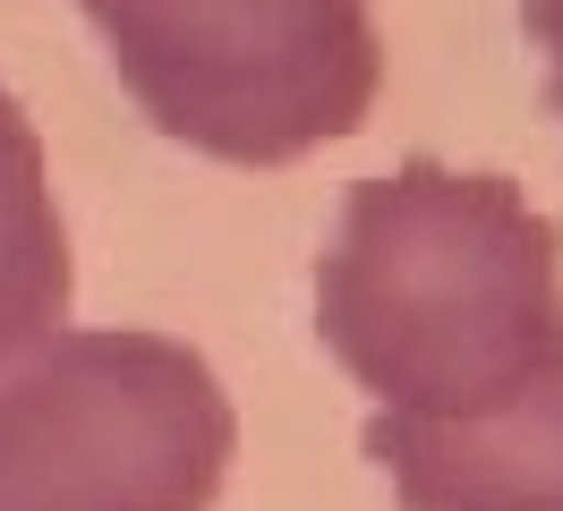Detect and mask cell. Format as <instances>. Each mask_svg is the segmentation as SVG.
Returning a JSON list of instances; mask_svg holds the SVG:
<instances>
[{"label": "cell", "mask_w": 563, "mask_h": 511, "mask_svg": "<svg viewBox=\"0 0 563 511\" xmlns=\"http://www.w3.org/2000/svg\"><path fill=\"white\" fill-rule=\"evenodd\" d=\"M154 129L231 170L358 136L385 86L367 0H77Z\"/></svg>", "instance_id": "obj_2"}, {"label": "cell", "mask_w": 563, "mask_h": 511, "mask_svg": "<svg viewBox=\"0 0 563 511\" xmlns=\"http://www.w3.org/2000/svg\"><path fill=\"white\" fill-rule=\"evenodd\" d=\"M231 452V392L172 333L60 324L0 367V511H213Z\"/></svg>", "instance_id": "obj_3"}, {"label": "cell", "mask_w": 563, "mask_h": 511, "mask_svg": "<svg viewBox=\"0 0 563 511\" xmlns=\"http://www.w3.org/2000/svg\"><path fill=\"white\" fill-rule=\"evenodd\" d=\"M521 34L547 60V102L563 111V0H521Z\"/></svg>", "instance_id": "obj_6"}, {"label": "cell", "mask_w": 563, "mask_h": 511, "mask_svg": "<svg viewBox=\"0 0 563 511\" xmlns=\"http://www.w3.org/2000/svg\"><path fill=\"white\" fill-rule=\"evenodd\" d=\"M69 231L52 204V163L26 102L0 86V367L69 324Z\"/></svg>", "instance_id": "obj_5"}, {"label": "cell", "mask_w": 563, "mask_h": 511, "mask_svg": "<svg viewBox=\"0 0 563 511\" xmlns=\"http://www.w3.org/2000/svg\"><path fill=\"white\" fill-rule=\"evenodd\" d=\"M317 333L385 418H470L563 341V231L504 170L410 154L333 213Z\"/></svg>", "instance_id": "obj_1"}, {"label": "cell", "mask_w": 563, "mask_h": 511, "mask_svg": "<svg viewBox=\"0 0 563 511\" xmlns=\"http://www.w3.org/2000/svg\"><path fill=\"white\" fill-rule=\"evenodd\" d=\"M367 460L401 511H563V341L470 418H367Z\"/></svg>", "instance_id": "obj_4"}]
</instances>
